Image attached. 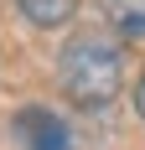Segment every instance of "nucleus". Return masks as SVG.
Segmentation results:
<instances>
[{
	"label": "nucleus",
	"mask_w": 145,
	"mask_h": 150,
	"mask_svg": "<svg viewBox=\"0 0 145 150\" xmlns=\"http://www.w3.org/2000/svg\"><path fill=\"white\" fill-rule=\"evenodd\" d=\"M57 83L78 109H104L124 83V52L109 36H72L57 57Z\"/></svg>",
	"instance_id": "nucleus-1"
},
{
	"label": "nucleus",
	"mask_w": 145,
	"mask_h": 150,
	"mask_svg": "<svg viewBox=\"0 0 145 150\" xmlns=\"http://www.w3.org/2000/svg\"><path fill=\"white\" fill-rule=\"evenodd\" d=\"M16 140H21V150H72L68 124L52 109H42V104H31V109L16 114Z\"/></svg>",
	"instance_id": "nucleus-2"
},
{
	"label": "nucleus",
	"mask_w": 145,
	"mask_h": 150,
	"mask_svg": "<svg viewBox=\"0 0 145 150\" xmlns=\"http://www.w3.org/2000/svg\"><path fill=\"white\" fill-rule=\"evenodd\" d=\"M99 11L124 42H145V0H99Z\"/></svg>",
	"instance_id": "nucleus-3"
},
{
	"label": "nucleus",
	"mask_w": 145,
	"mask_h": 150,
	"mask_svg": "<svg viewBox=\"0 0 145 150\" xmlns=\"http://www.w3.org/2000/svg\"><path fill=\"white\" fill-rule=\"evenodd\" d=\"M83 0H16V11L26 16L36 31H52V26H68L72 16H78Z\"/></svg>",
	"instance_id": "nucleus-4"
},
{
	"label": "nucleus",
	"mask_w": 145,
	"mask_h": 150,
	"mask_svg": "<svg viewBox=\"0 0 145 150\" xmlns=\"http://www.w3.org/2000/svg\"><path fill=\"white\" fill-rule=\"evenodd\" d=\"M135 114H140V124H145V73H140V83H135Z\"/></svg>",
	"instance_id": "nucleus-5"
}]
</instances>
